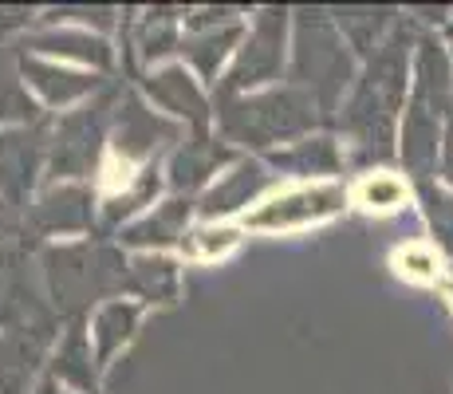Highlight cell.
I'll return each instance as SVG.
<instances>
[{
	"mask_svg": "<svg viewBox=\"0 0 453 394\" xmlns=\"http://www.w3.org/2000/svg\"><path fill=\"white\" fill-rule=\"evenodd\" d=\"M449 107V59L434 40H422L418 99L411 119H406V162L414 170H430V162L438 158V122Z\"/></svg>",
	"mask_w": 453,
	"mask_h": 394,
	"instance_id": "obj_1",
	"label": "cell"
},
{
	"mask_svg": "<svg viewBox=\"0 0 453 394\" xmlns=\"http://www.w3.org/2000/svg\"><path fill=\"white\" fill-rule=\"evenodd\" d=\"M403 43H390L382 51V59L374 64L371 83L363 87L359 103H355V127L363 130V138H371L379 146H387L390 138V115H395L398 95H403Z\"/></svg>",
	"mask_w": 453,
	"mask_h": 394,
	"instance_id": "obj_2",
	"label": "cell"
},
{
	"mask_svg": "<svg viewBox=\"0 0 453 394\" xmlns=\"http://www.w3.org/2000/svg\"><path fill=\"white\" fill-rule=\"evenodd\" d=\"M343 201L339 189H308V194H292L284 201H273V209L257 217L260 225H288V221H303V217H319L331 213V209Z\"/></svg>",
	"mask_w": 453,
	"mask_h": 394,
	"instance_id": "obj_3",
	"label": "cell"
},
{
	"mask_svg": "<svg viewBox=\"0 0 453 394\" xmlns=\"http://www.w3.org/2000/svg\"><path fill=\"white\" fill-rule=\"evenodd\" d=\"M422 201H426V213H430L434 233L441 236V244H446V249H453V197L441 194V189H434V186H426Z\"/></svg>",
	"mask_w": 453,
	"mask_h": 394,
	"instance_id": "obj_4",
	"label": "cell"
},
{
	"mask_svg": "<svg viewBox=\"0 0 453 394\" xmlns=\"http://www.w3.org/2000/svg\"><path fill=\"white\" fill-rule=\"evenodd\" d=\"M367 197L379 201V197H398V186H390V182H382V186H367Z\"/></svg>",
	"mask_w": 453,
	"mask_h": 394,
	"instance_id": "obj_5",
	"label": "cell"
},
{
	"mask_svg": "<svg viewBox=\"0 0 453 394\" xmlns=\"http://www.w3.org/2000/svg\"><path fill=\"white\" fill-rule=\"evenodd\" d=\"M446 178L453 182V146H449V151H446Z\"/></svg>",
	"mask_w": 453,
	"mask_h": 394,
	"instance_id": "obj_6",
	"label": "cell"
},
{
	"mask_svg": "<svg viewBox=\"0 0 453 394\" xmlns=\"http://www.w3.org/2000/svg\"><path fill=\"white\" fill-rule=\"evenodd\" d=\"M449 36H453V28H449Z\"/></svg>",
	"mask_w": 453,
	"mask_h": 394,
	"instance_id": "obj_7",
	"label": "cell"
},
{
	"mask_svg": "<svg viewBox=\"0 0 453 394\" xmlns=\"http://www.w3.org/2000/svg\"><path fill=\"white\" fill-rule=\"evenodd\" d=\"M449 115H453V107H449Z\"/></svg>",
	"mask_w": 453,
	"mask_h": 394,
	"instance_id": "obj_8",
	"label": "cell"
}]
</instances>
